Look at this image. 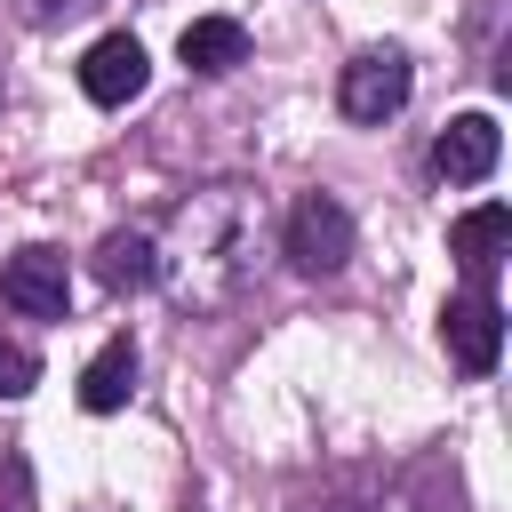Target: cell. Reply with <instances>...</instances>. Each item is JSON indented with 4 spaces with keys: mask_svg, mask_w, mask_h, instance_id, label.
Here are the masks:
<instances>
[{
    "mask_svg": "<svg viewBox=\"0 0 512 512\" xmlns=\"http://www.w3.org/2000/svg\"><path fill=\"white\" fill-rule=\"evenodd\" d=\"M32 384H40V352L16 344V336H0V400H24Z\"/></svg>",
    "mask_w": 512,
    "mask_h": 512,
    "instance_id": "cell-11",
    "label": "cell"
},
{
    "mask_svg": "<svg viewBox=\"0 0 512 512\" xmlns=\"http://www.w3.org/2000/svg\"><path fill=\"white\" fill-rule=\"evenodd\" d=\"M440 344H448V360H456L464 376H488V368L504 360V312H496V296H488V288L448 296V312H440Z\"/></svg>",
    "mask_w": 512,
    "mask_h": 512,
    "instance_id": "cell-4",
    "label": "cell"
},
{
    "mask_svg": "<svg viewBox=\"0 0 512 512\" xmlns=\"http://www.w3.org/2000/svg\"><path fill=\"white\" fill-rule=\"evenodd\" d=\"M408 88H416V72H408L400 48H360V56L344 64V80H336V104H344V120L384 128V120L408 104Z\"/></svg>",
    "mask_w": 512,
    "mask_h": 512,
    "instance_id": "cell-2",
    "label": "cell"
},
{
    "mask_svg": "<svg viewBox=\"0 0 512 512\" xmlns=\"http://www.w3.org/2000/svg\"><path fill=\"white\" fill-rule=\"evenodd\" d=\"M496 152H504L496 120H488V112H456V120L440 128V144H432V168H440L448 184H480V176L496 168Z\"/></svg>",
    "mask_w": 512,
    "mask_h": 512,
    "instance_id": "cell-7",
    "label": "cell"
},
{
    "mask_svg": "<svg viewBox=\"0 0 512 512\" xmlns=\"http://www.w3.org/2000/svg\"><path fill=\"white\" fill-rule=\"evenodd\" d=\"M280 248H288V264H296V272H312V280L344 272V264H352V216H344V200H328V192H304V200L288 208V232H280Z\"/></svg>",
    "mask_w": 512,
    "mask_h": 512,
    "instance_id": "cell-1",
    "label": "cell"
},
{
    "mask_svg": "<svg viewBox=\"0 0 512 512\" xmlns=\"http://www.w3.org/2000/svg\"><path fill=\"white\" fill-rule=\"evenodd\" d=\"M0 304L24 312V320H64V312H72L64 248H16V256L0 264Z\"/></svg>",
    "mask_w": 512,
    "mask_h": 512,
    "instance_id": "cell-3",
    "label": "cell"
},
{
    "mask_svg": "<svg viewBox=\"0 0 512 512\" xmlns=\"http://www.w3.org/2000/svg\"><path fill=\"white\" fill-rule=\"evenodd\" d=\"M80 8H96V0H40V16L56 24V16H80Z\"/></svg>",
    "mask_w": 512,
    "mask_h": 512,
    "instance_id": "cell-12",
    "label": "cell"
},
{
    "mask_svg": "<svg viewBox=\"0 0 512 512\" xmlns=\"http://www.w3.org/2000/svg\"><path fill=\"white\" fill-rule=\"evenodd\" d=\"M176 56L192 64V72H240L248 64V24H232V16H192L184 24V40H176Z\"/></svg>",
    "mask_w": 512,
    "mask_h": 512,
    "instance_id": "cell-9",
    "label": "cell"
},
{
    "mask_svg": "<svg viewBox=\"0 0 512 512\" xmlns=\"http://www.w3.org/2000/svg\"><path fill=\"white\" fill-rule=\"evenodd\" d=\"M144 80H152V56H144V40H136V32H104V40L80 56V96H88V104H104V112L136 104V96H144Z\"/></svg>",
    "mask_w": 512,
    "mask_h": 512,
    "instance_id": "cell-5",
    "label": "cell"
},
{
    "mask_svg": "<svg viewBox=\"0 0 512 512\" xmlns=\"http://www.w3.org/2000/svg\"><path fill=\"white\" fill-rule=\"evenodd\" d=\"M128 392H136V344L112 336V344L80 368V408H88V416H112V408H128Z\"/></svg>",
    "mask_w": 512,
    "mask_h": 512,
    "instance_id": "cell-10",
    "label": "cell"
},
{
    "mask_svg": "<svg viewBox=\"0 0 512 512\" xmlns=\"http://www.w3.org/2000/svg\"><path fill=\"white\" fill-rule=\"evenodd\" d=\"M504 248H512V208H504V200H480V208H464V216L448 224V256L464 264L472 288H488V272L504 264Z\"/></svg>",
    "mask_w": 512,
    "mask_h": 512,
    "instance_id": "cell-6",
    "label": "cell"
},
{
    "mask_svg": "<svg viewBox=\"0 0 512 512\" xmlns=\"http://www.w3.org/2000/svg\"><path fill=\"white\" fill-rule=\"evenodd\" d=\"M96 280H104L112 296L152 288V280H160V240H152V232H104V240H96Z\"/></svg>",
    "mask_w": 512,
    "mask_h": 512,
    "instance_id": "cell-8",
    "label": "cell"
}]
</instances>
